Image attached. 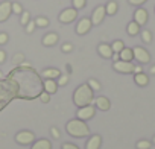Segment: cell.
Segmentation results:
<instances>
[{
  "instance_id": "obj_1",
  "label": "cell",
  "mask_w": 155,
  "mask_h": 149,
  "mask_svg": "<svg viewBox=\"0 0 155 149\" xmlns=\"http://www.w3.org/2000/svg\"><path fill=\"white\" fill-rule=\"evenodd\" d=\"M94 101V91L90 88L88 84H82L79 85L74 93H73V104L76 107H87V105H91Z\"/></svg>"
},
{
  "instance_id": "obj_2",
  "label": "cell",
  "mask_w": 155,
  "mask_h": 149,
  "mask_svg": "<svg viewBox=\"0 0 155 149\" xmlns=\"http://www.w3.org/2000/svg\"><path fill=\"white\" fill-rule=\"evenodd\" d=\"M65 131H67L68 135L76 137V138H82V137H87L90 134V128H88L87 122L79 120V119L68 120L67 125H65Z\"/></svg>"
},
{
  "instance_id": "obj_3",
  "label": "cell",
  "mask_w": 155,
  "mask_h": 149,
  "mask_svg": "<svg viewBox=\"0 0 155 149\" xmlns=\"http://www.w3.org/2000/svg\"><path fill=\"white\" fill-rule=\"evenodd\" d=\"M94 114H96V107L91 104V105H87V107H81V108H78V111H76V119L87 122V120L93 119V117H94Z\"/></svg>"
},
{
  "instance_id": "obj_4",
  "label": "cell",
  "mask_w": 155,
  "mask_h": 149,
  "mask_svg": "<svg viewBox=\"0 0 155 149\" xmlns=\"http://www.w3.org/2000/svg\"><path fill=\"white\" fill-rule=\"evenodd\" d=\"M76 17H78V9H74V8H67V9H62V11H61L58 20H59L62 25H70V23H73V22L76 20Z\"/></svg>"
},
{
  "instance_id": "obj_5",
  "label": "cell",
  "mask_w": 155,
  "mask_h": 149,
  "mask_svg": "<svg viewBox=\"0 0 155 149\" xmlns=\"http://www.w3.org/2000/svg\"><path fill=\"white\" fill-rule=\"evenodd\" d=\"M113 68L116 71H119V73H123V74L134 73V64H132V61H122V59H119V61H116L113 64Z\"/></svg>"
},
{
  "instance_id": "obj_6",
  "label": "cell",
  "mask_w": 155,
  "mask_h": 149,
  "mask_svg": "<svg viewBox=\"0 0 155 149\" xmlns=\"http://www.w3.org/2000/svg\"><path fill=\"white\" fill-rule=\"evenodd\" d=\"M15 141H17L18 144H23V146L32 144V143L35 141V135H34V132H31V131H20V132L15 134Z\"/></svg>"
},
{
  "instance_id": "obj_7",
  "label": "cell",
  "mask_w": 155,
  "mask_h": 149,
  "mask_svg": "<svg viewBox=\"0 0 155 149\" xmlns=\"http://www.w3.org/2000/svg\"><path fill=\"white\" fill-rule=\"evenodd\" d=\"M132 52H134V59H137L140 64H147L150 61V55H149V52L146 49L137 46V47L132 49Z\"/></svg>"
},
{
  "instance_id": "obj_8",
  "label": "cell",
  "mask_w": 155,
  "mask_h": 149,
  "mask_svg": "<svg viewBox=\"0 0 155 149\" xmlns=\"http://www.w3.org/2000/svg\"><path fill=\"white\" fill-rule=\"evenodd\" d=\"M91 26H93L91 18L84 17V18H81L79 22H78V26H76V34H78V35H85V34H88V32H90Z\"/></svg>"
},
{
  "instance_id": "obj_9",
  "label": "cell",
  "mask_w": 155,
  "mask_h": 149,
  "mask_svg": "<svg viewBox=\"0 0 155 149\" xmlns=\"http://www.w3.org/2000/svg\"><path fill=\"white\" fill-rule=\"evenodd\" d=\"M12 14V3L11 2H2L0 3V23H5Z\"/></svg>"
},
{
  "instance_id": "obj_10",
  "label": "cell",
  "mask_w": 155,
  "mask_h": 149,
  "mask_svg": "<svg viewBox=\"0 0 155 149\" xmlns=\"http://www.w3.org/2000/svg\"><path fill=\"white\" fill-rule=\"evenodd\" d=\"M105 15H107V11H105V6H102V5H99V6H96V8H94V11H93V15H91V23H93L94 26H97V25H101V23L104 22V18H105Z\"/></svg>"
},
{
  "instance_id": "obj_11",
  "label": "cell",
  "mask_w": 155,
  "mask_h": 149,
  "mask_svg": "<svg viewBox=\"0 0 155 149\" xmlns=\"http://www.w3.org/2000/svg\"><path fill=\"white\" fill-rule=\"evenodd\" d=\"M93 105H94L97 110H101V111H108V110L111 108V102H110V99L105 98V96L96 98V99L93 101Z\"/></svg>"
},
{
  "instance_id": "obj_12",
  "label": "cell",
  "mask_w": 155,
  "mask_h": 149,
  "mask_svg": "<svg viewBox=\"0 0 155 149\" xmlns=\"http://www.w3.org/2000/svg\"><path fill=\"white\" fill-rule=\"evenodd\" d=\"M147 17H149V15H147V11L143 9V8H138V9H135V12H134V22L138 23L140 26L146 25Z\"/></svg>"
},
{
  "instance_id": "obj_13",
  "label": "cell",
  "mask_w": 155,
  "mask_h": 149,
  "mask_svg": "<svg viewBox=\"0 0 155 149\" xmlns=\"http://www.w3.org/2000/svg\"><path fill=\"white\" fill-rule=\"evenodd\" d=\"M101 144H102V137L96 134L88 138V141L85 143V149H101Z\"/></svg>"
},
{
  "instance_id": "obj_14",
  "label": "cell",
  "mask_w": 155,
  "mask_h": 149,
  "mask_svg": "<svg viewBox=\"0 0 155 149\" xmlns=\"http://www.w3.org/2000/svg\"><path fill=\"white\" fill-rule=\"evenodd\" d=\"M97 53L102 56V58H111L113 56V49H111V44H107V43H102V44H99L97 46Z\"/></svg>"
},
{
  "instance_id": "obj_15",
  "label": "cell",
  "mask_w": 155,
  "mask_h": 149,
  "mask_svg": "<svg viewBox=\"0 0 155 149\" xmlns=\"http://www.w3.org/2000/svg\"><path fill=\"white\" fill-rule=\"evenodd\" d=\"M43 88L44 91H47L49 94H55L58 90V82L56 79H44L43 81Z\"/></svg>"
},
{
  "instance_id": "obj_16",
  "label": "cell",
  "mask_w": 155,
  "mask_h": 149,
  "mask_svg": "<svg viewBox=\"0 0 155 149\" xmlns=\"http://www.w3.org/2000/svg\"><path fill=\"white\" fill-rule=\"evenodd\" d=\"M58 34H55V32H49V34H46L44 37H43V46H46V47H52V46H55L56 43H58Z\"/></svg>"
},
{
  "instance_id": "obj_17",
  "label": "cell",
  "mask_w": 155,
  "mask_h": 149,
  "mask_svg": "<svg viewBox=\"0 0 155 149\" xmlns=\"http://www.w3.org/2000/svg\"><path fill=\"white\" fill-rule=\"evenodd\" d=\"M41 76L44 78V79H58L59 76H61V71L58 70V68H46V70H43V73H41Z\"/></svg>"
},
{
  "instance_id": "obj_18",
  "label": "cell",
  "mask_w": 155,
  "mask_h": 149,
  "mask_svg": "<svg viewBox=\"0 0 155 149\" xmlns=\"http://www.w3.org/2000/svg\"><path fill=\"white\" fill-rule=\"evenodd\" d=\"M31 149H52V143L47 138H40V140H37V141L32 143V147Z\"/></svg>"
},
{
  "instance_id": "obj_19",
  "label": "cell",
  "mask_w": 155,
  "mask_h": 149,
  "mask_svg": "<svg viewBox=\"0 0 155 149\" xmlns=\"http://www.w3.org/2000/svg\"><path fill=\"white\" fill-rule=\"evenodd\" d=\"M134 82L138 87H146L149 84V78H147V74H144V73H137V74H134Z\"/></svg>"
},
{
  "instance_id": "obj_20",
  "label": "cell",
  "mask_w": 155,
  "mask_h": 149,
  "mask_svg": "<svg viewBox=\"0 0 155 149\" xmlns=\"http://www.w3.org/2000/svg\"><path fill=\"white\" fill-rule=\"evenodd\" d=\"M119 56H120L122 61H132L134 59V52L129 47H123V50L119 53Z\"/></svg>"
},
{
  "instance_id": "obj_21",
  "label": "cell",
  "mask_w": 155,
  "mask_h": 149,
  "mask_svg": "<svg viewBox=\"0 0 155 149\" xmlns=\"http://www.w3.org/2000/svg\"><path fill=\"white\" fill-rule=\"evenodd\" d=\"M126 32H128V35H131V37L138 35V34H140V25L135 23V22H131V23L128 25V28H126Z\"/></svg>"
},
{
  "instance_id": "obj_22",
  "label": "cell",
  "mask_w": 155,
  "mask_h": 149,
  "mask_svg": "<svg viewBox=\"0 0 155 149\" xmlns=\"http://www.w3.org/2000/svg\"><path fill=\"white\" fill-rule=\"evenodd\" d=\"M119 9V5L114 2V0H110V2L105 5V11H107V15H114Z\"/></svg>"
},
{
  "instance_id": "obj_23",
  "label": "cell",
  "mask_w": 155,
  "mask_h": 149,
  "mask_svg": "<svg viewBox=\"0 0 155 149\" xmlns=\"http://www.w3.org/2000/svg\"><path fill=\"white\" fill-rule=\"evenodd\" d=\"M49 18H46V17H37L35 18V26L37 28H47L49 26Z\"/></svg>"
},
{
  "instance_id": "obj_24",
  "label": "cell",
  "mask_w": 155,
  "mask_h": 149,
  "mask_svg": "<svg viewBox=\"0 0 155 149\" xmlns=\"http://www.w3.org/2000/svg\"><path fill=\"white\" fill-rule=\"evenodd\" d=\"M123 47H125V44H123V41H120V40H116V41L111 44V49H113L114 53H120V52L123 50Z\"/></svg>"
},
{
  "instance_id": "obj_25",
  "label": "cell",
  "mask_w": 155,
  "mask_h": 149,
  "mask_svg": "<svg viewBox=\"0 0 155 149\" xmlns=\"http://www.w3.org/2000/svg\"><path fill=\"white\" fill-rule=\"evenodd\" d=\"M29 22H31V14H29L28 11H23L21 15H20V25H21V26H26Z\"/></svg>"
},
{
  "instance_id": "obj_26",
  "label": "cell",
  "mask_w": 155,
  "mask_h": 149,
  "mask_svg": "<svg viewBox=\"0 0 155 149\" xmlns=\"http://www.w3.org/2000/svg\"><path fill=\"white\" fill-rule=\"evenodd\" d=\"M135 146H137V149H150L152 143L149 140H138Z\"/></svg>"
},
{
  "instance_id": "obj_27",
  "label": "cell",
  "mask_w": 155,
  "mask_h": 149,
  "mask_svg": "<svg viewBox=\"0 0 155 149\" xmlns=\"http://www.w3.org/2000/svg\"><path fill=\"white\" fill-rule=\"evenodd\" d=\"M71 3H73V8L74 9H82V8H85V5H87V0H71Z\"/></svg>"
},
{
  "instance_id": "obj_28",
  "label": "cell",
  "mask_w": 155,
  "mask_h": 149,
  "mask_svg": "<svg viewBox=\"0 0 155 149\" xmlns=\"http://www.w3.org/2000/svg\"><path fill=\"white\" fill-rule=\"evenodd\" d=\"M87 84L90 85V88H91L93 91H99V90H101V84H99L96 79H93V78H91V79H88V82H87Z\"/></svg>"
},
{
  "instance_id": "obj_29",
  "label": "cell",
  "mask_w": 155,
  "mask_h": 149,
  "mask_svg": "<svg viewBox=\"0 0 155 149\" xmlns=\"http://www.w3.org/2000/svg\"><path fill=\"white\" fill-rule=\"evenodd\" d=\"M141 40H143L144 43H150V41H152V34H150L147 29L141 31Z\"/></svg>"
},
{
  "instance_id": "obj_30",
  "label": "cell",
  "mask_w": 155,
  "mask_h": 149,
  "mask_svg": "<svg viewBox=\"0 0 155 149\" xmlns=\"http://www.w3.org/2000/svg\"><path fill=\"white\" fill-rule=\"evenodd\" d=\"M38 99H40V102H43V104H47V102H50V94L47 93V91H41L40 93V96H38Z\"/></svg>"
},
{
  "instance_id": "obj_31",
  "label": "cell",
  "mask_w": 155,
  "mask_h": 149,
  "mask_svg": "<svg viewBox=\"0 0 155 149\" xmlns=\"http://www.w3.org/2000/svg\"><path fill=\"white\" fill-rule=\"evenodd\" d=\"M12 12L21 15V12H23V6H21L18 2H14V3H12Z\"/></svg>"
},
{
  "instance_id": "obj_32",
  "label": "cell",
  "mask_w": 155,
  "mask_h": 149,
  "mask_svg": "<svg viewBox=\"0 0 155 149\" xmlns=\"http://www.w3.org/2000/svg\"><path fill=\"white\" fill-rule=\"evenodd\" d=\"M25 28H26V32H28V34H32V32H34V29L37 28V26H35V20H34V22L31 20V22H29V23H28Z\"/></svg>"
},
{
  "instance_id": "obj_33",
  "label": "cell",
  "mask_w": 155,
  "mask_h": 149,
  "mask_svg": "<svg viewBox=\"0 0 155 149\" xmlns=\"http://www.w3.org/2000/svg\"><path fill=\"white\" fill-rule=\"evenodd\" d=\"M8 40H9L8 34H5V32H0V46L6 44V43H8Z\"/></svg>"
},
{
  "instance_id": "obj_34",
  "label": "cell",
  "mask_w": 155,
  "mask_h": 149,
  "mask_svg": "<svg viewBox=\"0 0 155 149\" xmlns=\"http://www.w3.org/2000/svg\"><path fill=\"white\" fill-rule=\"evenodd\" d=\"M147 0H128V3L132 5V6H141L143 3H146Z\"/></svg>"
},
{
  "instance_id": "obj_35",
  "label": "cell",
  "mask_w": 155,
  "mask_h": 149,
  "mask_svg": "<svg viewBox=\"0 0 155 149\" xmlns=\"http://www.w3.org/2000/svg\"><path fill=\"white\" fill-rule=\"evenodd\" d=\"M56 82H58V85H65V84L68 82V78L65 76V74H61V76H59V79H58Z\"/></svg>"
},
{
  "instance_id": "obj_36",
  "label": "cell",
  "mask_w": 155,
  "mask_h": 149,
  "mask_svg": "<svg viewBox=\"0 0 155 149\" xmlns=\"http://www.w3.org/2000/svg\"><path fill=\"white\" fill-rule=\"evenodd\" d=\"M61 149H79V147H78L76 144H73V143H62Z\"/></svg>"
},
{
  "instance_id": "obj_37",
  "label": "cell",
  "mask_w": 155,
  "mask_h": 149,
  "mask_svg": "<svg viewBox=\"0 0 155 149\" xmlns=\"http://www.w3.org/2000/svg\"><path fill=\"white\" fill-rule=\"evenodd\" d=\"M62 52H65V53H68V52H71L73 50V46L70 44V43H65V44H62Z\"/></svg>"
},
{
  "instance_id": "obj_38",
  "label": "cell",
  "mask_w": 155,
  "mask_h": 149,
  "mask_svg": "<svg viewBox=\"0 0 155 149\" xmlns=\"http://www.w3.org/2000/svg\"><path fill=\"white\" fill-rule=\"evenodd\" d=\"M50 132H52L53 138H59V131H58L56 126H52V128H50Z\"/></svg>"
},
{
  "instance_id": "obj_39",
  "label": "cell",
  "mask_w": 155,
  "mask_h": 149,
  "mask_svg": "<svg viewBox=\"0 0 155 149\" xmlns=\"http://www.w3.org/2000/svg\"><path fill=\"white\" fill-rule=\"evenodd\" d=\"M14 61H15V62H20V64H21V62L25 61V56H23L21 53H17V55H15V58H14Z\"/></svg>"
},
{
  "instance_id": "obj_40",
  "label": "cell",
  "mask_w": 155,
  "mask_h": 149,
  "mask_svg": "<svg viewBox=\"0 0 155 149\" xmlns=\"http://www.w3.org/2000/svg\"><path fill=\"white\" fill-rule=\"evenodd\" d=\"M5 61H6V53H5V50L0 49V64H3Z\"/></svg>"
},
{
  "instance_id": "obj_41",
  "label": "cell",
  "mask_w": 155,
  "mask_h": 149,
  "mask_svg": "<svg viewBox=\"0 0 155 149\" xmlns=\"http://www.w3.org/2000/svg\"><path fill=\"white\" fill-rule=\"evenodd\" d=\"M137 73H143L141 65H134V74H137Z\"/></svg>"
},
{
  "instance_id": "obj_42",
  "label": "cell",
  "mask_w": 155,
  "mask_h": 149,
  "mask_svg": "<svg viewBox=\"0 0 155 149\" xmlns=\"http://www.w3.org/2000/svg\"><path fill=\"white\" fill-rule=\"evenodd\" d=\"M111 59L116 62V61H119L120 59V56H119V53H113V56H111Z\"/></svg>"
},
{
  "instance_id": "obj_43",
  "label": "cell",
  "mask_w": 155,
  "mask_h": 149,
  "mask_svg": "<svg viewBox=\"0 0 155 149\" xmlns=\"http://www.w3.org/2000/svg\"><path fill=\"white\" fill-rule=\"evenodd\" d=\"M150 73H152V74H155V65H152V67H150Z\"/></svg>"
},
{
  "instance_id": "obj_44",
  "label": "cell",
  "mask_w": 155,
  "mask_h": 149,
  "mask_svg": "<svg viewBox=\"0 0 155 149\" xmlns=\"http://www.w3.org/2000/svg\"><path fill=\"white\" fill-rule=\"evenodd\" d=\"M3 78H5V76H3V73H2V71H0V81H2Z\"/></svg>"
},
{
  "instance_id": "obj_45",
  "label": "cell",
  "mask_w": 155,
  "mask_h": 149,
  "mask_svg": "<svg viewBox=\"0 0 155 149\" xmlns=\"http://www.w3.org/2000/svg\"><path fill=\"white\" fill-rule=\"evenodd\" d=\"M152 141H153V143H155V137H153V138H152Z\"/></svg>"
}]
</instances>
